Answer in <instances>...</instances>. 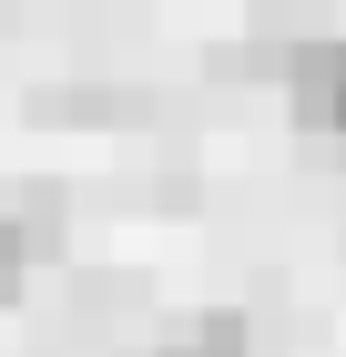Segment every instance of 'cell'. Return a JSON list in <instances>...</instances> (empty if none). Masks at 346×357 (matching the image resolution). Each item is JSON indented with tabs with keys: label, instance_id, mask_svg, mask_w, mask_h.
<instances>
[{
	"label": "cell",
	"instance_id": "cell-1",
	"mask_svg": "<svg viewBox=\"0 0 346 357\" xmlns=\"http://www.w3.org/2000/svg\"><path fill=\"white\" fill-rule=\"evenodd\" d=\"M275 72H285L295 123H326V133H346V31H336V41H295V52H275Z\"/></svg>",
	"mask_w": 346,
	"mask_h": 357
},
{
	"label": "cell",
	"instance_id": "cell-2",
	"mask_svg": "<svg viewBox=\"0 0 346 357\" xmlns=\"http://www.w3.org/2000/svg\"><path fill=\"white\" fill-rule=\"evenodd\" d=\"M123 357H255V327H244L235 306H214V317H194V327L153 337V347H123Z\"/></svg>",
	"mask_w": 346,
	"mask_h": 357
},
{
	"label": "cell",
	"instance_id": "cell-4",
	"mask_svg": "<svg viewBox=\"0 0 346 357\" xmlns=\"http://www.w3.org/2000/svg\"><path fill=\"white\" fill-rule=\"evenodd\" d=\"M265 10H295V0H265Z\"/></svg>",
	"mask_w": 346,
	"mask_h": 357
},
{
	"label": "cell",
	"instance_id": "cell-3",
	"mask_svg": "<svg viewBox=\"0 0 346 357\" xmlns=\"http://www.w3.org/2000/svg\"><path fill=\"white\" fill-rule=\"evenodd\" d=\"M31 266H41V255H31L21 215H0V306H10V296H21V286H31Z\"/></svg>",
	"mask_w": 346,
	"mask_h": 357
}]
</instances>
